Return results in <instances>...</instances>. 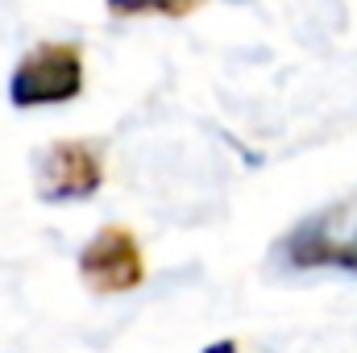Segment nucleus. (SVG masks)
Listing matches in <instances>:
<instances>
[{"instance_id": "423d86ee", "label": "nucleus", "mask_w": 357, "mask_h": 353, "mask_svg": "<svg viewBox=\"0 0 357 353\" xmlns=\"http://www.w3.org/2000/svg\"><path fill=\"white\" fill-rule=\"evenodd\" d=\"M204 353H237V345L233 341H216V345H208Z\"/></svg>"}, {"instance_id": "39448f33", "label": "nucleus", "mask_w": 357, "mask_h": 353, "mask_svg": "<svg viewBox=\"0 0 357 353\" xmlns=\"http://www.w3.org/2000/svg\"><path fill=\"white\" fill-rule=\"evenodd\" d=\"M295 262L303 266H349V270H357V246H328V241H320V237H312L307 246H299L295 241Z\"/></svg>"}, {"instance_id": "f257e3e1", "label": "nucleus", "mask_w": 357, "mask_h": 353, "mask_svg": "<svg viewBox=\"0 0 357 353\" xmlns=\"http://www.w3.org/2000/svg\"><path fill=\"white\" fill-rule=\"evenodd\" d=\"M88 67L84 46L75 42H38L25 50V59L8 75V100L17 108H42V104H67L84 91Z\"/></svg>"}, {"instance_id": "f03ea898", "label": "nucleus", "mask_w": 357, "mask_h": 353, "mask_svg": "<svg viewBox=\"0 0 357 353\" xmlns=\"http://www.w3.org/2000/svg\"><path fill=\"white\" fill-rule=\"evenodd\" d=\"M79 278L96 295H125L146 283V258L142 241L125 225H104L91 233V241L79 254Z\"/></svg>"}, {"instance_id": "7ed1b4c3", "label": "nucleus", "mask_w": 357, "mask_h": 353, "mask_svg": "<svg viewBox=\"0 0 357 353\" xmlns=\"http://www.w3.org/2000/svg\"><path fill=\"white\" fill-rule=\"evenodd\" d=\"M104 183V158L91 142H54L42 167V200H88Z\"/></svg>"}, {"instance_id": "20e7f679", "label": "nucleus", "mask_w": 357, "mask_h": 353, "mask_svg": "<svg viewBox=\"0 0 357 353\" xmlns=\"http://www.w3.org/2000/svg\"><path fill=\"white\" fill-rule=\"evenodd\" d=\"M108 4V13L112 17H171V21H178V17H191L195 8H204L208 0H104Z\"/></svg>"}]
</instances>
